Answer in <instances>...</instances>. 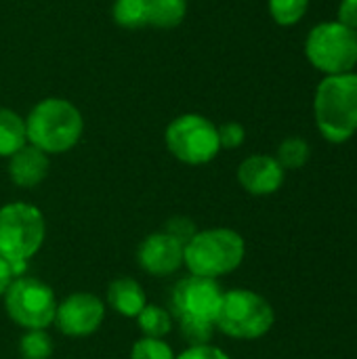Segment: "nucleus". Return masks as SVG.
<instances>
[{
    "instance_id": "2eb2a0df",
    "label": "nucleus",
    "mask_w": 357,
    "mask_h": 359,
    "mask_svg": "<svg viewBox=\"0 0 357 359\" xmlns=\"http://www.w3.org/2000/svg\"><path fill=\"white\" fill-rule=\"evenodd\" d=\"M23 145H27L25 120L17 111L0 107V158H11Z\"/></svg>"
},
{
    "instance_id": "6e6552de",
    "label": "nucleus",
    "mask_w": 357,
    "mask_h": 359,
    "mask_svg": "<svg viewBox=\"0 0 357 359\" xmlns=\"http://www.w3.org/2000/svg\"><path fill=\"white\" fill-rule=\"evenodd\" d=\"M223 292L219 280L183 276L170 290L168 311L177 326H215Z\"/></svg>"
},
{
    "instance_id": "0eeeda50",
    "label": "nucleus",
    "mask_w": 357,
    "mask_h": 359,
    "mask_svg": "<svg viewBox=\"0 0 357 359\" xmlns=\"http://www.w3.org/2000/svg\"><path fill=\"white\" fill-rule=\"evenodd\" d=\"M305 57L324 76L349 74L357 65V32L339 21H322L305 38Z\"/></svg>"
},
{
    "instance_id": "a878e982",
    "label": "nucleus",
    "mask_w": 357,
    "mask_h": 359,
    "mask_svg": "<svg viewBox=\"0 0 357 359\" xmlns=\"http://www.w3.org/2000/svg\"><path fill=\"white\" fill-rule=\"evenodd\" d=\"M337 21L357 32V0H341Z\"/></svg>"
},
{
    "instance_id": "393cba45",
    "label": "nucleus",
    "mask_w": 357,
    "mask_h": 359,
    "mask_svg": "<svg viewBox=\"0 0 357 359\" xmlns=\"http://www.w3.org/2000/svg\"><path fill=\"white\" fill-rule=\"evenodd\" d=\"M177 359H231L221 347L208 343V345H196V347H187L183 349Z\"/></svg>"
},
{
    "instance_id": "f8f14e48",
    "label": "nucleus",
    "mask_w": 357,
    "mask_h": 359,
    "mask_svg": "<svg viewBox=\"0 0 357 359\" xmlns=\"http://www.w3.org/2000/svg\"><path fill=\"white\" fill-rule=\"evenodd\" d=\"M238 183L250 196H271L284 185V168L274 156L255 154L238 166Z\"/></svg>"
},
{
    "instance_id": "a211bd4d",
    "label": "nucleus",
    "mask_w": 357,
    "mask_h": 359,
    "mask_svg": "<svg viewBox=\"0 0 357 359\" xmlns=\"http://www.w3.org/2000/svg\"><path fill=\"white\" fill-rule=\"evenodd\" d=\"M187 0H149V25L170 29L183 23Z\"/></svg>"
},
{
    "instance_id": "423d86ee",
    "label": "nucleus",
    "mask_w": 357,
    "mask_h": 359,
    "mask_svg": "<svg viewBox=\"0 0 357 359\" xmlns=\"http://www.w3.org/2000/svg\"><path fill=\"white\" fill-rule=\"evenodd\" d=\"M8 320L21 330H48L57 313L53 286L36 276H19L2 297Z\"/></svg>"
},
{
    "instance_id": "9b49d317",
    "label": "nucleus",
    "mask_w": 357,
    "mask_h": 359,
    "mask_svg": "<svg viewBox=\"0 0 357 359\" xmlns=\"http://www.w3.org/2000/svg\"><path fill=\"white\" fill-rule=\"evenodd\" d=\"M183 242H179L164 229L154 231L139 242L137 265L141 267V271L154 278L175 276L183 267Z\"/></svg>"
},
{
    "instance_id": "9d476101",
    "label": "nucleus",
    "mask_w": 357,
    "mask_h": 359,
    "mask_svg": "<svg viewBox=\"0 0 357 359\" xmlns=\"http://www.w3.org/2000/svg\"><path fill=\"white\" fill-rule=\"evenodd\" d=\"M105 316H107V305L99 294L78 290L57 303V313L53 324L63 337L86 339L103 326Z\"/></svg>"
},
{
    "instance_id": "1a4fd4ad",
    "label": "nucleus",
    "mask_w": 357,
    "mask_h": 359,
    "mask_svg": "<svg viewBox=\"0 0 357 359\" xmlns=\"http://www.w3.org/2000/svg\"><path fill=\"white\" fill-rule=\"evenodd\" d=\"M164 145L175 160L187 166H204L221 151L217 126L200 114L177 116L164 130Z\"/></svg>"
},
{
    "instance_id": "f03ea898",
    "label": "nucleus",
    "mask_w": 357,
    "mask_h": 359,
    "mask_svg": "<svg viewBox=\"0 0 357 359\" xmlns=\"http://www.w3.org/2000/svg\"><path fill=\"white\" fill-rule=\"evenodd\" d=\"M314 118L330 143H345L357 133V74L326 76L314 97Z\"/></svg>"
},
{
    "instance_id": "bb28decb",
    "label": "nucleus",
    "mask_w": 357,
    "mask_h": 359,
    "mask_svg": "<svg viewBox=\"0 0 357 359\" xmlns=\"http://www.w3.org/2000/svg\"><path fill=\"white\" fill-rule=\"evenodd\" d=\"M15 269H13V263H8L6 259L0 257V299L4 297V292L8 290L11 282L15 280Z\"/></svg>"
},
{
    "instance_id": "412c9836",
    "label": "nucleus",
    "mask_w": 357,
    "mask_h": 359,
    "mask_svg": "<svg viewBox=\"0 0 357 359\" xmlns=\"http://www.w3.org/2000/svg\"><path fill=\"white\" fill-rule=\"evenodd\" d=\"M307 8L309 0H269V15L282 27L297 25L305 17Z\"/></svg>"
},
{
    "instance_id": "b1692460",
    "label": "nucleus",
    "mask_w": 357,
    "mask_h": 359,
    "mask_svg": "<svg viewBox=\"0 0 357 359\" xmlns=\"http://www.w3.org/2000/svg\"><path fill=\"white\" fill-rule=\"evenodd\" d=\"M164 231L170 233L173 238H177L179 242L187 244V242L194 238V233L198 231V227H196V223H194L191 219H187V217H170V219L166 221V225H164Z\"/></svg>"
},
{
    "instance_id": "4be33fe9",
    "label": "nucleus",
    "mask_w": 357,
    "mask_h": 359,
    "mask_svg": "<svg viewBox=\"0 0 357 359\" xmlns=\"http://www.w3.org/2000/svg\"><path fill=\"white\" fill-rule=\"evenodd\" d=\"M128 359H177V353L164 339L141 337L133 343Z\"/></svg>"
},
{
    "instance_id": "5701e85b",
    "label": "nucleus",
    "mask_w": 357,
    "mask_h": 359,
    "mask_svg": "<svg viewBox=\"0 0 357 359\" xmlns=\"http://www.w3.org/2000/svg\"><path fill=\"white\" fill-rule=\"evenodd\" d=\"M221 149H238L246 141V130L240 122H225L217 126Z\"/></svg>"
},
{
    "instance_id": "f257e3e1",
    "label": "nucleus",
    "mask_w": 357,
    "mask_h": 359,
    "mask_svg": "<svg viewBox=\"0 0 357 359\" xmlns=\"http://www.w3.org/2000/svg\"><path fill=\"white\" fill-rule=\"evenodd\" d=\"M27 143L48 156H59L78 145L84 133L80 109L67 99L48 97L36 103L25 118Z\"/></svg>"
},
{
    "instance_id": "aec40b11",
    "label": "nucleus",
    "mask_w": 357,
    "mask_h": 359,
    "mask_svg": "<svg viewBox=\"0 0 357 359\" xmlns=\"http://www.w3.org/2000/svg\"><path fill=\"white\" fill-rule=\"evenodd\" d=\"M309 143L301 137H288L280 143L278 147V156L276 160L280 162V166L286 170H297V168H303L309 160Z\"/></svg>"
},
{
    "instance_id": "20e7f679",
    "label": "nucleus",
    "mask_w": 357,
    "mask_h": 359,
    "mask_svg": "<svg viewBox=\"0 0 357 359\" xmlns=\"http://www.w3.org/2000/svg\"><path fill=\"white\" fill-rule=\"evenodd\" d=\"M46 240V219L36 204L15 200L0 206V257L27 263Z\"/></svg>"
},
{
    "instance_id": "ddd939ff",
    "label": "nucleus",
    "mask_w": 357,
    "mask_h": 359,
    "mask_svg": "<svg viewBox=\"0 0 357 359\" xmlns=\"http://www.w3.org/2000/svg\"><path fill=\"white\" fill-rule=\"evenodd\" d=\"M50 170V158L34 145H23L8 158V179L19 189L38 187Z\"/></svg>"
},
{
    "instance_id": "39448f33",
    "label": "nucleus",
    "mask_w": 357,
    "mask_h": 359,
    "mask_svg": "<svg viewBox=\"0 0 357 359\" xmlns=\"http://www.w3.org/2000/svg\"><path fill=\"white\" fill-rule=\"evenodd\" d=\"M276 322L274 307L265 297L248 288L223 292L215 328L236 341H257L265 337Z\"/></svg>"
},
{
    "instance_id": "4468645a",
    "label": "nucleus",
    "mask_w": 357,
    "mask_h": 359,
    "mask_svg": "<svg viewBox=\"0 0 357 359\" xmlns=\"http://www.w3.org/2000/svg\"><path fill=\"white\" fill-rule=\"evenodd\" d=\"M105 305L118 316L135 320L147 305V292L135 278L120 276L109 282L105 292Z\"/></svg>"
},
{
    "instance_id": "7ed1b4c3",
    "label": "nucleus",
    "mask_w": 357,
    "mask_h": 359,
    "mask_svg": "<svg viewBox=\"0 0 357 359\" xmlns=\"http://www.w3.org/2000/svg\"><path fill=\"white\" fill-rule=\"evenodd\" d=\"M246 257L244 238L229 227L198 229L183 246V267L191 276L219 280L234 273Z\"/></svg>"
},
{
    "instance_id": "6ab92c4d",
    "label": "nucleus",
    "mask_w": 357,
    "mask_h": 359,
    "mask_svg": "<svg viewBox=\"0 0 357 359\" xmlns=\"http://www.w3.org/2000/svg\"><path fill=\"white\" fill-rule=\"evenodd\" d=\"M17 351L21 359H50L55 353V341L48 330H23Z\"/></svg>"
},
{
    "instance_id": "f3484780",
    "label": "nucleus",
    "mask_w": 357,
    "mask_h": 359,
    "mask_svg": "<svg viewBox=\"0 0 357 359\" xmlns=\"http://www.w3.org/2000/svg\"><path fill=\"white\" fill-rule=\"evenodd\" d=\"M112 19L124 29H141L149 25V0H114Z\"/></svg>"
},
{
    "instance_id": "dca6fc26",
    "label": "nucleus",
    "mask_w": 357,
    "mask_h": 359,
    "mask_svg": "<svg viewBox=\"0 0 357 359\" xmlns=\"http://www.w3.org/2000/svg\"><path fill=\"white\" fill-rule=\"evenodd\" d=\"M135 320H137L141 334L149 337V339H166L175 328V320H173L170 311L166 307L151 305V303H147L145 309Z\"/></svg>"
}]
</instances>
